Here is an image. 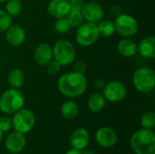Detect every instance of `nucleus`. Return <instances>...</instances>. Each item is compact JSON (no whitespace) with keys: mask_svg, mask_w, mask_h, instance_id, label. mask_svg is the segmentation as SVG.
I'll list each match as a JSON object with an SVG mask.
<instances>
[{"mask_svg":"<svg viewBox=\"0 0 155 154\" xmlns=\"http://www.w3.org/2000/svg\"><path fill=\"white\" fill-rule=\"evenodd\" d=\"M66 18L70 24V25L73 27H78L81 24L84 23V16L82 15V12L80 10H73L71 9L68 15H66Z\"/></svg>","mask_w":155,"mask_h":154,"instance_id":"obj_24","label":"nucleus"},{"mask_svg":"<svg viewBox=\"0 0 155 154\" xmlns=\"http://www.w3.org/2000/svg\"><path fill=\"white\" fill-rule=\"evenodd\" d=\"M130 145L136 154H153L155 150V135L149 129H140L134 133Z\"/></svg>","mask_w":155,"mask_h":154,"instance_id":"obj_2","label":"nucleus"},{"mask_svg":"<svg viewBox=\"0 0 155 154\" xmlns=\"http://www.w3.org/2000/svg\"><path fill=\"white\" fill-rule=\"evenodd\" d=\"M114 29L117 34L123 37H131L138 32V23L136 19L129 14H121L114 22Z\"/></svg>","mask_w":155,"mask_h":154,"instance_id":"obj_8","label":"nucleus"},{"mask_svg":"<svg viewBox=\"0 0 155 154\" xmlns=\"http://www.w3.org/2000/svg\"><path fill=\"white\" fill-rule=\"evenodd\" d=\"M79 113V107L77 103L74 101L65 102L61 107V113L64 119L72 120L77 116Z\"/></svg>","mask_w":155,"mask_h":154,"instance_id":"obj_21","label":"nucleus"},{"mask_svg":"<svg viewBox=\"0 0 155 154\" xmlns=\"http://www.w3.org/2000/svg\"><path fill=\"white\" fill-rule=\"evenodd\" d=\"M57 88L64 96L76 98L84 93L87 88V79L82 74L75 72L66 73L59 77Z\"/></svg>","mask_w":155,"mask_h":154,"instance_id":"obj_1","label":"nucleus"},{"mask_svg":"<svg viewBox=\"0 0 155 154\" xmlns=\"http://www.w3.org/2000/svg\"><path fill=\"white\" fill-rule=\"evenodd\" d=\"M34 58L36 64L39 65H45L51 60H53V49L45 43L38 44L34 53Z\"/></svg>","mask_w":155,"mask_h":154,"instance_id":"obj_16","label":"nucleus"},{"mask_svg":"<svg viewBox=\"0 0 155 154\" xmlns=\"http://www.w3.org/2000/svg\"><path fill=\"white\" fill-rule=\"evenodd\" d=\"M116 49L119 54H121L124 57H132L137 53V44L134 41L124 38L119 41V43L116 45Z\"/></svg>","mask_w":155,"mask_h":154,"instance_id":"obj_18","label":"nucleus"},{"mask_svg":"<svg viewBox=\"0 0 155 154\" xmlns=\"http://www.w3.org/2000/svg\"><path fill=\"white\" fill-rule=\"evenodd\" d=\"M86 71V64L82 62V61H78L74 64V72L75 73H78V74H84Z\"/></svg>","mask_w":155,"mask_h":154,"instance_id":"obj_31","label":"nucleus"},{"mask_svg":"<svg viewBox=\"0 0 155 154\" xmlns=\"http://www.w3.org/2000/svg\"><path fill=\"white\" fill-rule=\"evenodd\" d=\"M105 106V99L101 93H93L87 100V108L92 113H100Z\"/></svg>","mask_w":155,"mask_h":154,"instance_id":"obj_19","label":"nucleus"},{"mask_svg":"<svg viewBox=\"0 0 155 154\" xmlns=\"http://www.w3.org/2000/svg\"><path fill=\"white\" fill-rule=\"evenodd\" d=\"M139 54L146 59H153L155 57V37L151 35L142 39L137 45Z\"/></svg>","mask_w":155,"mask_h":154,"instance_id":"obj_17","label":"nucleus"},{"mask_svg":"<svg viewBox=\"0 0 155 154\" xmlns=\"http://www.w3.org/2000/svg\"><path fill=\"white\" fill-rule=\"evenodd\" d=\"M7 0H0V3H4V2H6Z\"/></svg>","mask_w":155,"mask_h":154,"instance_id":"obj_37","label":"nucleus"},{"mask_svg":"<svg viewBox=\"0 0 155 154\" xmlns=\"http://www.w3.org/2000/svg\"><path fill=\"white\" fill-rule=\"evenodd\" d=\"M99 32L97 24L91 22H84L81 24L76 30V42L82 46H90L94 44L99 38Z\"/></svg>","mask_w":155,"mask_h":154,"instance_id":"obj_6","label":"nucleus"},{"mask_svg":"<svg viewBox=\"0 0 155 154\" xmlns=\"http://www.w3.org/2000/svg\"><path fill=\"white\" fill-rule=\"evenodd\" d=\"M89 133L84 128H77L70 135V144L73 149L84 150L89 144Z\"/></svg>","mask_w":155,"mask_h":154,"instance_id":"obj_15","label":"nucleus"},{"mask_svg":"<svg viewBox=\"0 0 155 154\" xmlns=\"http://www.w3.org/2000/svg\"><path fill=\"white\" fill-rule=\"evenodd\" d=\"M111 14L114 16L117 17L118 15H120L122 14V9L121 6L119 5H113L111 6Z\"/></svg>","mask_w":155,"mask_h":154,"instance_id":"obj_32","label":"nucleus"},{"mask_svg":"<svg viewBox=\"0 0 155 154\" xmlns=\"http://www.w3.org/2000/svg\"><path fill=\"white\" fill-rule=\"evenodd\" d=\"M35 123V115L28 109L21 108L14 113V116L12 118V126L14 127L15 132L23 134L29 133L34 128Z\"/></svg>","mask_w":155,"mask_h":154,"instance_id":"obj_7","label":"nucleus"},{"mask_svg":"<svg viewBox=\"0 0 155 154\" xmlns=\"http://www.w3.org/2000/svg\"><path fill=\"white\" fill-rule=\"evenodd\" d=\"M12 127V119L7 116L0 118V129L2 132H7Z\"/></svg>","mask_w":155,"mask_h":154,"instance_id":"obj_29","label":"nucleus"},{"mask_svg":"<svg viewBox=\"0 0 155 154\" xmlns=\"http://www.w3.org/2000/svg\"><path fill=\"white\" fill-rule=\"evenodd\" d=\"M31 1H38V0H31Z\"/></svg>","mask_w":155,"mask_h":154,"instance_id":"obj_38","label":"nucleus"},{"mask_svg":"<svg viewBox=\"0 0 155 154\" xmlns=\"http://www.w3.org/2000/svg\"><path fill=\"white\" fill-rule=\"evenodd\" d=\"M141 124L143 128L153 130L155 127V113L153 111L145 112L141 118Z\"/></svg>","mask_w":155,"mask_h":154,"instance_id":"obj_26","label":"nucleus"},{"mask_svg":"<svg viewBox=\"0 0 155 154\" xmlns=\"http://www.w3.org/2000/svg\"><path fill=\"white\" fill-rule=\"evenodd\" d=\"M23 10V3L21 0H7L5 5V12L11 16L15 17L21 14Z\"/></svg>","mask_w":155,"mask_h":154,"instance_id":"obj_23","label":"nucleus"},{"mask_svg":"<svg viewBox=\"0 0 155 154\" xmlns=\"http://www.w3.org/2000/svg\"><path fill=\"white\" fill-rule=\"evenodd\" d=\"M12 25V17L3 10H0V33L5 32Z\"/></svg>","mask_w":155,"mask_h":154,"instance_id":"obj_27","label":"nucleus"},{"mask_svg":"<svg viewBox=\"0 0 155 154\" xmlns=\"http://www.w3.org/2000/svg\"><path fill=\"white\" fill-rule=\"evenodd\" d=\"M54 28L56 33L64 34H66V33L70 32L71 29H72V26L70 25V24H69L66 16H65V17L57 18L56 21L54 22Z\"/></svg>","mask_w":155,"mask_h":154,"instance_id":"obj_25","label":"nucleus"},{"mask_svg":"<svg viewBox=\"0 0 155 154\" xmlns=\"http://www.w3.org/2000/svg\"><path fill=\"white\" fill-rule=\"evenodd\" d=\"M105 81L104 80H103V79H97V80H95V82H94V85L97 87V88H99V89H103L104 88V86L105 85Z\"/></svg>","mask_w":155,"mask_h":154,"instance_id":"obj_33","label":"nucleus"},{"mask_svg":"<svg viewBox=\"0 0 155 154\" xmlns=\"http://www.w3.org/2000/svg\"><path fill=\"white\" fill-rule=\"evenodd\" d=\"M105 101L111 103H118L123 101L127 94V88L120 81H111L106 83L104 88L102 89Z\"/></svg>","mask_w":155,"mask_h":154,"instance_id":"obj_9","label":"nucleus"},{"mask_svg":"<svg viewBox=\"0 0 155 154\" xmlns=\"http://www.w3.org/2000/svg\"><path fill=\"white\" fill-rule=\"evenodd\" d=\"M68 4L70 5L71 9L73 10H82L84 3V0H67Z\"/></svg>","mask_w":155,"mask_h":154,"instance_id":"obj_30","label":"nucleus"},{"mask_svg":"<svg viewBox=\"0 0 155 154\" xmlns=\"http://www.w3.org/2000/svg\"><path fill=\"white\" fill-rule=\"evenodd\" d=\"M25 74L19 68H13L7 74L8 84L15 89H19L25 84Z\"/></svg>","mask_w":155,"mask_h":154,"instance_id":"obj_20","label":"nucleus"},{"mask_svg":"<svg viewBox=\"0 0 155 154\" xmlns=\"http://www.w3.org/2000/svg\"><path fill=\"white\" fill-rule=\"evenodd\" d=\"M83 154H96L94 152H93L92 150H86L84 152H83Z\"/></svg>","mask_w":155,"mask_h":154,"instance_id":"obj_35","label":"nucleus"},{"mask_svg":"<svg viewBox=\"0 0 155 154\" xmlns=\"http://www.w3.org/2000/svg\"><path fill=\"white\" fill-rule=\"evenodd\" d=\"M81 12L86 22L97 24L103 20L104 17V9L101 5L96 2H89L84 4Z\"/></svg>","mask_w":155,"mask_h":154,"instance_id":"obj_10","label":"nucleus"},{"mask_svg":"<svg viewBox=\"0 0 155 154\" xmlns=\"http://www.w3.org/2000/svg\"><path fill=\"white\" fill-rule=\"evenodd\" d=\"M2 133H3V132H2L1 129H0V143H1V141H2Z\"/></svg>","mask_w":155,"mask_h":154,"instance_id":"obj_36","label":"nucleus"},{"mask_svg":"<svg viewBox=\"0 0 155 154\" xmlns=\"http://www.w3.org/2000/svg\"><path fill=\"white\" fill-rule=\"evenodd\" d=\"M65 154H83V152L80 150H76V149H72L69 150L68 152H66Z\"/></svg>","mask_w":155,"mask_h":154,"instance_id":"obj_34","label":"nucleus"},{"mask_svg":"<svg viewBox=\"0 0 155 154\" xmlns=\"http://www.w3.org/2000/svg\"><path fill=\"white\" fill-rule=\"evenodd\" d=\"M25 137L23 133H20L18 132H13L10 134L7 135L5 145L6 150L13 154H16L21 152L25 146Z\"/></svg>","mask_w":155,"mask_h":154,"instance_id":"obj_12","label":"nucleus"},{"mask_svg":"<svg viewBox=\"0 0 155 154\" xmlns=\"http://www.w3.org/2000/svg\"><path fill=\"white\" fill-rule=\"evenodd\" d=\"M46 65V71L50 75H56L61 71V65L54 60H51Z\"/></svg>","mask_w":155,"mask_h":154,"instance_id":"obj_28","label":"nucleus"},{"mask_svg":"<svg viewBox=\"0 0 155 154\" xmlns=\"http://www.w3.org/2000/svg\"><path fill=\"white\" fill-rule=\"evenodd\" d=\"M133 84L135 89L143 93H148L154 89V71L149 67L138 68L133 75Z\"/></svg>","mask_w":155,"mask_h":154,"instance_id":"obj_4","label":"nucleus"},{"mask_svg":"<svg viewBox=\"0 0 155 154\" xmlns=\"http://www.w3.org/2000/svg\"><path fill=\"white\" fill-rule=\"evenodd\" d=\"M53 49V58L61 66L71 64L75 57V48L74 44L67 40L57 41Z\"/></svg>","mask_w":155,"mask_h":154,"instance_id":"obj_5","label":"nucleus"},{"mask_svg":"<svg viewBox=\"0 0 155 154\" xmlns=\"http://www.w3.org/2000/svg\"><path fill=\"white\" fill-rule=\"evenodd\" d=\"M5 41L13 47H18L25 40V31L19 25H11L5 31Z\"/></svg>","mask_w":155,"mask_h":154,"instance_id":"obj_11","label":"nucleus"},{"mask_svg":"<svg viewBox=\"0 0 155 154\" xmlns=\"http://www.w3.org/2000/svg\"><path fill=\"white\" fill-rule=\"evenodd\" d=\"M95 140L102 147L111 148L117 143V134L110 127H102L96 132Z\"/></svg>","mask_w":155,"mask_h":154,"instance_id":"obj_13","label":"nucleus"},{"mask_svg":"<svg viewBox=\"0 0 155 154\" xmlns=\"http://www.w3.org/2000/svg\"><path fill=\"white\" fill-rule=\"evenodd\" d=\"M24 104L25 96L18 89L10 88L0 96V111L4 113L14 114L23 108Z\"/></svg>","mask_w":155,"mask_h":154,"instance_id":"obj_3","label":"nucleus"},{"mask_svg":"<svg viewBox=\"0 0 155 154\" xmlns=\"http://www.w3.org/2000/svg\"><path fill=\"white\" fill-rule=\"evenodd\" d=\"M47 13L54 18L65 17L71 10L67 0H50L47 7Z\"/></svg>","mask_w":155,"mask_h":154,"instance_id":"obj_14","label":"nucleus"},{"mask_svg":"<svg viewBox=\"0 0 155 154\" xmlns=\"http://www.w3.org/2000/svg\"><path fill=\"white\" fill-rule=\"evenodd\" d=\"M97 27H98L99 35L104 38H109L115 33L114 22L110 20H101L98 23Z\"/></svg>","mask_w":155,"mask_h":154,"instance_id":"obj_22","label":"nucleus"}]
</instances>
